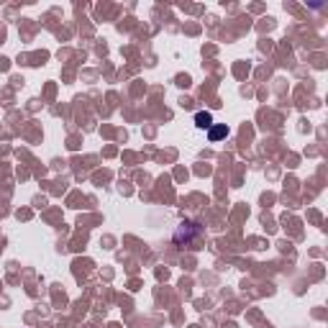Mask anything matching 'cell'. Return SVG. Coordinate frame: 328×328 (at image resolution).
I'll return each mask as SVG.
<instances>
[{
  "mask_svg": "<svg viewBox=\"0 0 328 328\" xmlns=\"http://www.w3.org/2000/svg\"><path fill=\"white\" fill-rule=\"evenodd\" d=\"M195 126L200 128V131H205V128H210L213 126V116L208 110H200L198 116H195Z\"/></svg>",
  "mask_w": 328,
  "mask_h": 328,
  "instance_id": "2",
  "label": "cell"
},
{
  "mask_svg": "<svg viewBox=\"0 0 328 328\" xmlns=\"http://www.w3.org/2000/svg\"><path fill=\"white\" fill-rule=\"evenodd\" d=\"M228 136V126H226V123H218V126H210L208 128V139L216 144V141H221V139H226Z\"/></svg>",
  "mask_w": 328,
  "mask_h": 328,
  "instance_id": "1",
  "label": "cell"
}]
</instances>
